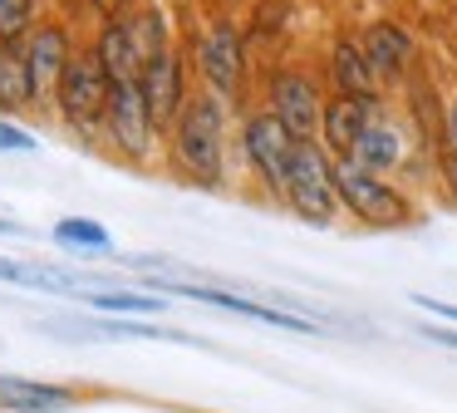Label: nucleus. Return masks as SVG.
<instances>
[{
	"label": "nucleus",
	"mask_w": 457,
	"mask_h": 413,
	"mask_svg": "<svg viewBox=\"0 0 457 413\" xmlns=\"http://www.w3.org/2000/svg\"><path fill=\"white\" fill-rule=\"evenodd\" d=\"M99 59L109 69L113 84H143L148 64L158 55H168V20L158 10H143V15H129V20H109L99 35Z\"/></svg>",
	"instance_id": "1"
},
{
	"label": "nucleus",
	"mask_w": 457,
	"mask_h": 413,
	"mask_svg": "<svg viewBox=\"0 0 457 413\" xmlns=\"http://www.w3.org/2000/svg\"><path fill=\"white\" fill-rule=\"evenodd\" d=\"M172 153L202 187H221V98H187L172 123Z\"/></svg>",
	"instance_id": "2"
},
{
	"label": "nucleus",
	"mask_w": 457,
	"mask_h": 413,
	"mask_svg": "<svg viewBox=\"0 0 457 413\" xmlns=\"http://www.w3.org/2000/svg\"><path fill=\"white\" fill-rule=\"evenodd\" d=\"M109 98H113V79H109V69H104L99 49H79V55L70 59V69H64V79H60L54 108L64 114V123H70L74 133H89L94 123H104Z\"/></svg>",
	"instance_id": "3"
},
{
	"label": "nucleus",
	"mask_w": 457,
	"mask_h": 413,
	"mask_svg": "<svg viewBox=\"0 0 457 413\" xmlns=\"http://www.w3.org/2000/svg\"><path fill=\"white\" fill-rule=\"evenodd\" d=\"M335 187H339V202L359 216L364 226H408L413 222V206H408L403 192L374 177L369 167H359L354 157H339L335 163Z\"/></svg>",
	"instance_id": "4"
},
{
	"label": "nucleus",
	"mask_w": 457,
	"mask_h": 413,
	"mask_svg": "<svg viewBox=\"0 0 457 413\" xmlns=\"http://www.w3.org/2000/svg\"><path fill=\"white\" fill-rule=\"evenodd\" d=\"M286 202L295 206L305 222L329 226L339 212V187H335V163L325 157L320 143H300L295 163H290V182H286Z\"/></svg>",
	"instance_id": "5"
},
{
	"label": "nucleus",
	"mask_w": 457,
	"mask_h": 413,
	"mask_svg": "<svg viewBox=\"0 0 457 413\" xmlns=\"http://www.w3.org/2000/svg\"><path fill=\"white\" fill-rule=\"evenodd\" d=\"M241 143H246V157H251V167H256V177L270 187V192H280L286 197V182H290V163H295V148H300V138L290 133L286 123H280L276 114H256V118H246V133H241Z\"/></svg>",
	"instance_id": "6"
},
{
	"label": "nucleus",
	"mask_w": 457,
	"mask_h": 413,
	"mask_svg": "<svg viewBox=\"0 0 457 413\" xmlns=\"http://www.w3.org/2000/svg\"><path fill=\"white\" fill-rule=\"evenodd\" d=\"M104 133L119 148L123 157L143 163L153 153V138H158V123H153V108L143 98V84H113L109 114H104Z\"/></svg>",
	"instance_id": "7"
},
{
	"label": "nucleus",
	"mask_w": 457,
	"mask_h": 413,
	"mask_svg": "<svg viewBox=\"0 0 457 413\" xmlns=\"http://www.w3.org/2000/svg\"><path fill=\"white\" fill-rule=\"evenodd\" d=\"M158 295H192L202 305H217V310H231V315H246V320H261V324H276V330H290V334H315V320L300 310H280V305H266V300H246V295H227L217 285H182V281H153Z\"/></svg>",
	"instance_id": "8"
},
{
	"label": "nucleus",
	"mask_w": 457,
	"mask_h": 413,
	"mask_svg": "<svg viewBox=\"0 0 457 413\" xmlns=\"http://www.w3.org/2000/svg\"><path fill=\"white\" fill-rule=\"evenodd\" d=\"M270 114H276L280 123L300 138V143H315L320 123H325V104H320L315 79L295 74V69L276 74V79H270Z\"/></svg>",
	"instance_id": "9"
},
{
	"label": "nucleus",
	"mask_w": 457,
	"mask_h": 413,
	"mask_svg": "<svg viewBox=\"0 0 457 413\" xmlns=\"http://www.w3.org/2000/svg\"><path fill=\"white\" fill-rule=\"evenodd\" d=\"M74 59L70 30L64 25H40L30 30V45H25V64H30V84H35V104H54L60 94V79Z\"/></svg>",
	"instance_id": "10"
},
{
	"label": "nucleus",
	"mask_w": 457,
	"mask_h": 413,
	"mask_svg": "<svg viewBox=\"0 0 457 413\" xmlns=\"http://www.w3.org/2000/svg\"><path fill=\"white\" fill-rule=\"evenodd\" d=\"M202 74L217 88V98H237L241 94V74H246V49H241L237 25H212L197 45Z\"/></svg>",
	"instance_id": "11"
},
{
	"label": "nucleus",
	"mask_w": 457,
	"mask_h": 413,
	"mask_svg": "<svg viewBox=\"0 0 457 413\" xmlns=\"http://www.w3.org/2000/svg\"><path fill=\"white\" fill-rule=\"evenodd\" d=\"M0 281H5V285H30V291H50V295L113 291L109 275L70 271V266H45V261H11V256H0Z\"/></svg>",
	"instance_id": "12"
},
{
	"label": "nucleus",
	"mask_w": 457,
	"mask_h": 413,
	"mask_svg": "<svg viewBox=\"0 0 457 413\" xmlns=\"http://www.w3.org/2000/svg\"><path fill=\"white\" fill-rule=\"evenodd\" d=\"M143 98H148V108H153L158 133L182 118V108H187V84H182V59L172 55V49L148 64V74H143Z\"/></svg>",
	"instance_id": "13"
},
{
	"label": "nucleus",
	"mask_w": 457,
	"mask_h": 413,
	"mask_svg": "<svg viewBox=\"0 0 457 413\" xmlns=\"http://www.w3.org/2000/svg\"><path fill=\"white\" fill-rule=\"evenodd\" d=\"M369 104L374 98H354V94H339V98H329L325 104V123H320V133H325V148L335 157H354V148H359V138L369 133Z\"/></svg>",
	"instance_id": "14"
},
{
	"label": "nucleus",
	"mask_w": 457,
	"mask_h": 413,
	"mask_svg": "<svg viewBox=\"0 0 457 413\" xmlns=\"http://www.w3.org/2000/svg\"><path fill=\"white\" fill-rule=\"evenodd\" d=\"M0 409L21 413H64L74 409V389L45 379H25V374H0Z\"/></svg>",
	"instance_id": "15"
},
{
	"label": "nucleus",
	"mask_w": 457,
	"mask_h": 413,
	"mask_svg": "<svg viewBox=\"0 0 457 413\" xmlns=\"http://www.w3.org/2000/svg\"><path fill=\"white\" fill-rule=\"evenodd\" d=\"M359 45H364V55H369V64H374L378 79H398L408 69V59H413V39H408V30L394 25V20H374Z\"/></svg>",
	"instance_id": "16"
},
{
	"label": "nucleus",
	"mask_w": 457,
	"mask_h": 413,
	"mask_svg": "<svg viewBox=\"0 0 457 413\" xmlns=\"http://www.w3.org/2000/svg\"><path fill=\"white\" fill-rule=\"evenodd\" d=\"M35 104V84H30V64H25V49L0 45V118L5 114H25Z\"/></svg>",
	"instance_id": "17"
},
{
	"label": "nucleus",
	"mask_w": 457,
	"mask_h": 413,
	"mask_svg": "<svg viewBox=\"0 0 457 413\" xmlns=\"http://www.w3.org/2000/svg\"><path fill=\"white\" fill-rule=\"evenodd\" d=\"M329 69H335V84L339 94H354V98H374V64H369L364 45H354V39H339L335 55H329Z\"/></svg>",
	"instance_id": "18"
},
{
	"label": "nucleus",
	"mask_w": 457,
	"mask_h": 413,
	"mask_svg": "<svg viewBox=\"0 0 457 413\" xmlns=\"http://www.w3.org/2000/svg\"><path fill=\"white\" fill-rule=\"evenodd\" d=\"M50 236H54V246L79 251V256H109L113 251V236L99 222H89V216H60Z\"/></svg>",
	"instance_id": "19"
},
{
	"label": "nucleus",
	"mask_w": 457,
	"mask_h": 413,
	"mask_svg": "<svg viewBox=\"0 0 457 413\" xmlns=\"http://www.w3.org/2000/svg\"><path fill=\"white\" fill-rule=\"evenodd\" d=\"M398 157H403V138L384 123H369V133L359 138V148H354V163L369 167V173H388Z\"/></svg>",
	"instance_id": "20"
},
{
	"label": "nucleus",
	"mask_w": 457,
	"mask_h": 413,
	"mask_svg": "<svg viewBox=\"0 0 457 413\" xmlns=\"http://www.w3.org/2000/svg\"><path fill=\"white\" fill-rule=\"evenodd\" d=\"M84 300L104 315H153L168 310V295H138V291H89Z\"/></svg>",
	"instance_id": "21"
},
{
	"label": "nucleus",
	"mask_w": 457,
	"mask_h": 413,
	"mask_svg": "<svg viewBox=\"0 0 457 413\" xmlns=\"http://www.w3.org/2000/svg\"><path fill=\"white\" fill-rule=\"evenodd\" d=\"M35 25V0H0V45H15Z\"/></svg>",
	"instance_id": "22"
},
{
	"label": "nucleus",
	"mask_w": 457,
	"mask_h": 413,
	"mask_svg": "<svg viewBox=\"0 0 457 413\" xmlns=\"http://www.w3.org/2000/svg\"><path fill=\"white\" fill-rule=\"evenodd\" d=\"M0 153H35V138L25 133L21 123H11V118H0Z\"/></svg>",
	"instance_id": "23"
},
{
	"label": "nucleus",
	"mask_w": 457,
	"mask_h": 413,
	"mask_svg": "<svg viewBox=\"0 0 457 413\" xmlns=\"http://www.w3.org/2000/svg\"><path fill=\"white\" fill-rule=\"evenodd\" d=\"M423 310H433V315H443V320H457V305H443V300H433V295H413Z\"/></svg>",
	"instance_id": "24"
},
{
	"label": "nucleus",
	"mask_w": 457,
	"mask_h": 413,
	"mask_svg": "<svg viewBox=\"0 0 457 413\" xmlns=\"http://www.w3.org/2000/svg\"><path fill=\"white\" fill-rule=\"evenodd\" d=\"M428 340H433V344H447V350H457V330H447V324H428Z\"/></svg>",
	"instance_id": "25"
},
{
	"label": "nucleus",
	"mask_w": 457,
	"mask_h": 413,
	"mask_svg": "<svg viewBox=\"0 0 457 413\" xmlns=\"http://www.w3.org/2000/svg\"><path fill=\"white\" fill-rule=\"evenodd\" d=\"M443 177H447V187H453V197H457V148L443 153Z\"/></svg>",
	"instance_id": "26"
},
{
	"label": "nucleus",
	"mask_w": 457,
	"mask_h": 413,
	"mask_svg": "<svg viewBox=\"0 0 457 413\" xmlns=\"http://www.w3.org/2000/svg\"><path fill=\"white\" fill-rule=\"evenodd\" d=\"M94 10H99L104 20H119V10H123V0H89Z\"/></svg>",
	"instance_id": "27"
},
{
	"label": "nucleus",
	"mask_w": 457,
	"mask_h": 413,
	"mask_svg": "<svg viewBox=\"0 0 457 413\" xmlns=\"http://www.w3.org/2000/svg\"><path fill=\"white\" fill-rule=\"evenodd\" d=\"M447 138H453V148H457V104H453V114H447Z\"/></svg>",
	"instance_id": "28"
}]
</instances>
